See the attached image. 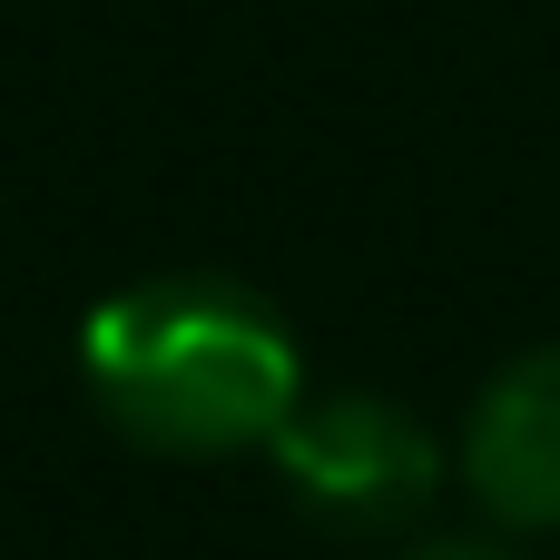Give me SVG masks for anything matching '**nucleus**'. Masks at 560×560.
<instances>
[{
	"instance_id": "20e7f679",
	"label": "nucleus",
	"mask_w": 560,
	"mask_h": 560,
	"mask_svg": "<svg viewBox=\"0 0 560 560\" xmlns=\"http://www.w3.org/2000/svg\"><path fill=\"white\" fill-rule=\"evenodd\" d=\"M404 560H512V551H482V541H423V551H404Z\"/></svg>"
},
{
	"instance_id": "7ed1b4c3",
	"label": "nucleus",
	"mask_w": 560,
	"mask_h": 560,
	"mask_svg": "<svg viewBox=\"0 0 560 560\" xmlns=\"http://www.w3.org/2000/svg\"><path fill=\"white\" fill-rule=\"evenodd\" d=\"M463 482L502 532H560V345L512 354L472 394Z\"/></svg>"
},
{
	"instance_id": "f03ea898",
	"label": "nucleus",
	"mask_w": 560,
	"mask_h": 560,
	"mask_svg": "<svg viewBox=\"0 0 560 560\" xmlns=\"http://www.w3.org/2000/svg\"><path fill=\"white\" fill-rule=\"evenodd\" d=\"M266 463L285 472V492L315 512V522H335V532H394V522H413L423 502H433V482H443V443L394 404V394H305L285 423H276V443H266Z\"/></svg>"
},
{
	"instance_id": "f257e3e1",
	"label": "nucleus",
	"mask_w": 560,
	"mask_h": 560,
	"mask_svg": "<svg viewBox=\"0 0 560 560\" xmlns=\"http://www.w3.org/2000/svg\"><path fill=\"white\" fill-rule=\"evenodd\" d=\"M79 384L98 423L158 463L266 453L305 404V354L285 315L236 276H138L89 305Z\"/></svg>"
}]
</instances>
